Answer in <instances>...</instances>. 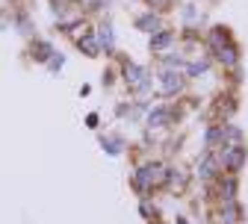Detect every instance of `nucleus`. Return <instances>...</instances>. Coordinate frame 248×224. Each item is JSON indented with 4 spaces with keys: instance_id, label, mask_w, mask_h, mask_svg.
Listing matches in <instances>:
<instances>
[{
    "instance_id": "f257e3e1",
    "label": "nucleus",
    "mask_w": 248,
    "mask_h": 224,
    "mask_svg": "<svg viewBox=\"0 0 248 224\" xmlns=\"http://www.w3.org/2000/svg\"><path fill=\"white\" fill-rule=\"evenodd\" d=\"M210 45H213L216 56H219V59L225 62V65H236V50L228 45V33H225V30H213Z\"/></svg>"
},
{
    "instance_id": "f03ea898",
    "label": "nucleus",
    "mask_w": 248,
    "mask_h": 224,
    "mask_svg": "<svg viewBox=\"0 0 248 224\" xmlns=\"http://www.w3.org/2000/svg\"><path fill=\"white\" fill-rule=\"evenodd\" d=\"M222 163H225V168H228V171H239V168H242V163H245V148H242L239 142H231V145H225Z\"/></svg>"
},
{
    "instance_id": "7ed1b4c3",
    "label": "nucleus",
    "mask_w": 248,
    "mask_h": 224,
    "mask_svg": "<svg viewBox=\"0 0 248 224\" xmlns=\"http://www.w3.org/2000/svg\"><path fill=\"white\" fill-rule=\"evenodd\" d=\"M163 180V168L160 165H142L139 171H136V186L142 189V192H148L151 186H157Z\"/></svg>"
},
{
    "instance_id": "20e7f679",
    "label": "nucleus",
    "mask_w": 248,
    "mask_h": 224,
    "mask_svg": "<svg viewBox=\"0 0 248 224\" xmlns=\"http://www.w3.org/2000/svg\"><path fill=\"white\" fill-rule=\"evenodd\" d=\"M127 83H130L133 89L145 91V89H148V71L139 68V65H130V68H127Z\"/></svg>"
},
{
    "instance_id": "39448f33",
    "label": "nucleus",
    "mask_w": 248,
    "mask_h": 224,
    "mask_svg": "<svg viewBox=\"0 0 248 224\" xmlns=\"http://www.w3.org/2000/svg\"><path fill=\"white\" fill-rule=\"evenodd\" d=\"M160 83H163V89H166L169 94H174V91L180 89V74H174V71H166Z\"/></svg>"
},
{
    "instance_id": "423d86ee",
    "label": "nucleus",
    "mask_w": 248,
    "mask_h": 224,
    "mask_svg": "<svg viewBox=\"0 0 248 224\" xmlns=\"http://www.w3.org/2000/svg\"><path fill=\"white\" fill-rule=\"evenodd\" d=\"M169 121H171V112H166V109H157V112H151V118H148V124H151V127H154V124L160 127V124H169Z\"/></svg>"
},
{
    "instance_id": "0eeeda50",
    "label": "nucleus",
    "mask_w": 248,
    "mask_h": 224,
    "mask_svg": "<svg viewBox=\"0 0 248 224\" xmlns=\"http://www.w3.org/2000/svg\"><path fill=\"white\" fill-rule=\"evenodd\" d=\"M213 171H216V159H213V156H207L204 163L198 165V174H201V177H213Z\"/></svg>"
},
{
    "instance_id": "6e6552de",
    "label": "nucleus",
    "mask_w": 248,
    "mask_h": 224,
    "mask_svg": "<svg viewBox=\"0 0 248 224\" xmlns=\"http://www.w3.org/2000/svg\"><path fill=\"white\" fill-rule=\"evenodd\" d=\"M136 24H139V27H142V30H154V27H157V24H160V21H157V18H154V15H145V18H139V21H136Z\"/></svg>"
},
{
    "instance_id": "1a4fd4ad",
    "label": "nucleus",
    "mask_w": 248,
    "mask_h": 224,
    "mask_svg": "<svg viewBox=\"0 0 248 224\" xmlns=\"http://www.w3.org/2000/svg\"><path fill=\"white\" fill-rule=\"evenodd\" d=\"M171 42V33H160L157 39H151V47H166Z\"/></svg>"
}]
</instances>
